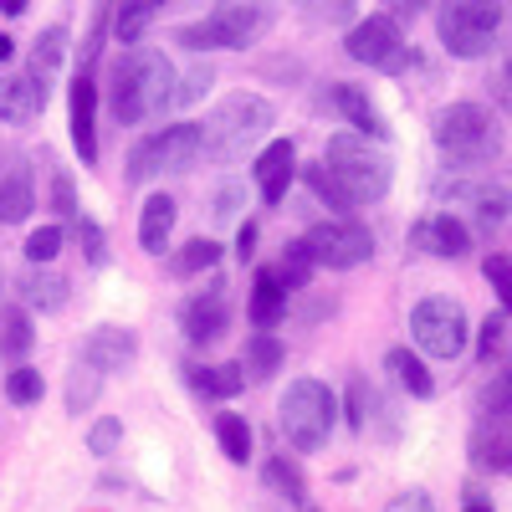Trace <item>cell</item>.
I'll return each mask as SVG.
<instances>
[{
	"label": "cell",
	"instance_id": "6da1fadb",
	"mask_svg": "<svg viewBox=\"0 0 512 512\" xmlns=\"http://www.w3.org/2000/svg\"><path fill=\"white\" fill-rule=\"evenodd\" d=\"M108 103H113L118 123H144V118L164 113L175 103V67H169V57L164 52H128L113 67Z\"/></svg>",
	"mask_w": 512,
	"mask_h": 512
},
{
	"label": "cell",
	"instance_id": "7a4b0ae2",
	"mask_svg": "<svg viewBox=\"0 0 512 512\" xmlns=\"http://www.w3.org/2000/svg\"><path fill=\"white\" fill-rule=\"evenodd\" d=\"M318 164L328 169V180L338 185V195L349 200V210L374 205V200L390 195V154H384L374 139L338 134V139H328Z\"/></svg>",
	"mask_w": 512,
	"mask_h": 512
},
{
	"label": "cell",
	"instance_id": "3957f363",
	"mask_svg": "<svg viewBox=\"0 0 512 512\" xmlns=\"http://www.w3.org/2000/svg\"><path fill=\"white\" fill-rule=\"evenodd\" d=\"M272 31V0H221L205 21L185 26L180 41L190 52H246Z\"/></svg>",
	"mask_w": 512,
	"mask_h": 512
},
{
	"label": "cell",
	"instance_id": "277c9868",
	"mask_svg": "<svg viewBox=\"0 0 512 512\" xmlns=\"http://www.w3.org/2000/svg\"><path fill=\"white\" fill-rule=\"evenodd\" d=\"M272 118H277V113H272L267 98H256V93H231L216 113L205 118V128H200V154L231 164V159H241L256 139L267 134Z\"/></svg>",
	"mask_w": 512,
	"mask_h": 512
},
{
	"label": "cell",
	"instance_id": "5b68a950",
	"mask_svg": "<svg viewBox=\"0 0 512 512\" xmlns=\"http://www.w3.org/2000/svg\"><path fill=\"white\" fill-rule=\"evenodd\" d=\"M338 420V400L323 379H292L277 405V425L292 451H323Z\"/></svg>",
	"mask_w": 512,
	"mask_h": 512
},
{
	"label": "cell",
	"instance_id": "8992f818",
	"mask_svg": "<svg viewBox=\"0 0 512 512\" xmlns=\"http://www.w3.org/2000/svg\"><path fill=\"white\" fill-rule=\"evenodd\" d=\"M497 21H502V0H441V47L451 57H487L497 41Z\"/></svg>",
	"mask_w": 512,
	"mask_h": 512
},
{
	"label": "cell",
	"instance_id": "52a82bcc",
	"mask_svg": "<svg viewBox=\"0 0 512 512\" xmlns=\"http://www.w3.org/2000/svg\"><path fill=\"white\" fill-rule=\"evenodd\" d=\"M195 159H200V123H169L159 134H149L144 144H134V154H128V180L144 185L159 175H185Z\"/></svg>",
	"mask_w": 512,
	"mask_h": 512
},
{
	"label": "cell",
	"instance_id": "ba28073f",
	"mask_svg": "<svg viewBox=\"0 0 512 512\" xmlns=\"http://www.w3.org/2000/svg\"><path fill=\"white\" fill-rule=\"evenodd\" d=\"M436 144L461 164H482L502 149V134H497V123L482 103H451L436 118Z\"/></svg>",
	"mask_w": 512,
	"mask_h": 512
},
{
	"label": "cell",
	"instance_id": "9c48e42d",
	"mask_svg": "<svg viewBox=\"0 0 512 512\" xmlns=\"http://www.w3.org/2000/svg\"><path fill=\"white\" fill-rule=\"evenodd\" d=\"M410 338L420 354L431 359H456L466 349V308L456 297H420L415 313H410Z\"/></svg>",
	"mask_w": 512,
	"mask_h": 512
},
{
	"label": "cell",
	"instance_id": "30bf717a",
	"mask_svg": "<svg viewBox=\"0 0 512 512\" xmlns=\"http://www.w3.org/2000/svg\"><path fill=\"white\" fill-rule=\"evenodd\" d=\"M303 251L313 256V267H333V272H349L359 262L374 256V236L359 221H318L303 236Z\"/></svg>",
	"mask_w": 512,
	"mask_h": 512
},
{
	"label": "cell",
	"instance_id": "8fae6325",
	"mask_svg": "<svg viewBox=\"0 0 512 512\" xmlns=\"http://www.w3.org/2000/svg\"><path fill=\"white\" fill-rule=\"evenodd\" d=\"M349 57L374 67V72H405V36L395 26V16H364L354 31H349Z\"/></svg>",
	"mask_w": 512,
	"mask_h": 512
},
{
	"label": "cell",
	"instance_id": "7c38bea8",
	"mask_svg": "<svg viewBox=\"0 0 512 512\" xmlns=\"http://www.w3.org/2000/svg\"><path fill=\"white\" fill-rule=\"evenodd\" d=\"M139 359V333L134 328H93L82 344V364L98 374H118Z\"/></svg>",
	"mask_w": 512,
	"mask_h": 512
},
{
	"label": "cell",
	"instance_id": "4fadbf2b",
	"mask_svg": "<svg viewBox=\"0 0 512 512\" xmlns=\"http://www.w3.org/2000/svg\"><path fill=\"white\" fill-rule=\"evenodd\" d=\"M410 246L425 251V256H441V262H456V256L472 251V231H466L461 216H425L410 231Z\"/></svg>",
	"mask_w": 512,
	"mask_h": 512
},
{
	"label": "cell",
	"instance_id": "5bb4252c",
	"mask_svg": "<svg viewBox=\"0 0 512 512\" xmlns=\"http://www.w3.org/2000/svg\"><path fill=\"white\" fill-rule=\"evenodd\" d=\"M72 149L82 164H98V82L88 72H77L72 82Z\"/></svg>",
	"mask_w": 512,
	"mask_h": 512
},
{
	"label": "cell",
	"instance_id": "9a60e30c",
	"mask_svg": "<svg viewBox=\"0 0 512 512\" xmlns=\"http://www.w3.org/2000/svg\"><path fill=\"white\" fill-rule=\"evenodd\" d=\"M231 323V303H226V287H210L200 297L185 303V338L190 344H216Z\"/></svg>",
	"mask_w": 512,
	"mask_h": 512
},
{
	"label": "cell",
	"instance_id": "2e32d148",
	"mask_svg": "<svg viewBox=\"0 0 512 512\" xmlns=\"http://www.w3.org/2000/svg\"><path fill=\"white\" fill-rule=\"evenodd\" d=\"M472 461L482 472L512 477V415H487L472 436Z\"/></svg>",
	"mask_w": 512,
	"mask_h": 512
},
{
	"label": "cell",
	"instance_id": "e0dca14e",
	"mask_svg": "<svg viewBox=\"0 0 512 512\" xmlns=\"http://www.w3.org/2000/svg\"><path fill=\"white\" fill-rule=\"evenodd\" d=\"M292 180H297V149L287 139H272L262 154H256V190H262L267 205H277Z\"/></svg>",
	"mask_w": 512,
	"mask_h": 512
},
{
	"label": "cell",
	"instance_id": "ac0fdd59",
	"mask_svg": "<svg viewBox=\"0 0 512 512\" xmlns=\"http://www.w3.org/2000/svg\"><path fill=\"white\" fill-rule=\"evenodd\" d=\"M333 108L354 123V134H359V139H374V144L390 139V123H384V113L369 103V93L349 88V82H338V88H333Z\"/></svg>",
	"mask_w": 512,
	"mask_h": 512
},
{
	"label": "cell",
	"instance_id": "d6986e66",
	"mask_svg": "<svg viewBox=\"0 0 512 512\" xmlns=\"http://www.w3.org/2000/svg\"><path fill=\"white\" fill-rule=\"evenodd\" d=\"M47 108V88L26 72V77H0V123H31Z\"/></svg>",
	"mask_w": 512,
	"mask_h": 512
},
{
	"label": "cell",
	"instance_id": "ffe728a7",
	"mask_svg": "<svg viewBox=\"0 0 512 512\" xmlns=\"http://www.w3.org/2000/svg\"><path fill=\"white\" fill-rule=\"evenodd\" d=\"M16 287H21L26 303L41 308V313H62V308H67V297H72V282H67L62 272H52V267H26Z\"/></svg>",
	"mask_w": 512,
	"mask_h": 512
},
{
	"label": "cell",
	"instance_id": "44dd1931",
	"mask_svg": "<svg viewBox=\"0 0 512 512\" xmlns=\"http://www.w3.org/2000/svg\"><path fill=\"white\" fill-rule=\"evenodd\" d=\"M246 313H251L256 328H272V323L287 313V287L277 282L272 267H262V272L251 277V308H246Z\"/></svg>",
	"mask_w": 512,
	"mask_h": 512
},
{
	"label": "cell",
	"instance_id": "7402d4cb",
	"mask_svg": "<svg viewBox=\"0 0 512 512\" xmlns=\"http://www.w3.org/2000/svg\"><path fill=\"white\" fill-rule=\"evenodd\" d=\"M384 369H390V379L400 384L405 395H415V400H431V395H436V379H431V369H425L420 354L390 349V354H384Z\"/></svg>",
	"mask_w": 512,
	"mask_h": 512
},
{
	"label": "cell",
	"instance_id": "603a6c76",
	"mask_svg": "<svg viewBox=\"0 0 512 512\" xmlns=\"http://www.w3.org/2000/svg\"><path fill=\"white\" fill-rule=\"evenodd\" d=\"M31 344H36L31 313L16 308V303H6V308H0V359H6V364H21V359L31 354Z\"/></svg>",
	"mask_w": 512,
	"mask_h": 512
},
{
	"label": "cell",
	"instance_id": "cb8c5ba5",
	"mask_svg": "<svg viewBox=\"0 0 512 512\" xmlns=\"http://www.w3.org/2000/svg\"><path fill=\"white\" fill-rule=\"evenodd\" d=\"M451 195L472 205V216H477L487 231H492L497 221H507V210H512V190H507V185H456Z\"/></svg>",
	"mask_w": 512,
	"mask_h": 512
},
{
	"label": "cell",
	"instance_id": "d4e9b609",
	"mask_svg": "<svg viewBox=\"0 0 512 512\" xmlns=\"http://www.w3.org/2000/svg\"><path fill=\"white\" fill-rule=\"evenodd\" d=\"M31 210H36L31 175L26 169H6V175H0V226H21Z\"/></svg>",
	"mask_w": 512,
	"mask_h": 512
},
{
	"label": "cell",
	"instance_id": "484cf974",
	"mask_svg": "<svg viewBox=\"0 0 512 512\" xmlns=\"http://www.w3.org/2000/svg\"><path fill=\"white\" fill-rule=\"evenodd\" d=\"M169 231H175V200H169L164 190L159 195H149L144 200V216H139V246L144 251H164V241H169Z\"/></svg>",
	"mask_w": 512,
	"mask_h": 512
},
{
	"label": "cell",
	"instance_id": "4316f807",
	"mask_svg": "<svg viewBox=\"0 0 512 512\" xmlns=\"http://www.w3.org/2000/svg\"><path fill=\"white\" fill-rule=\"evenodd\" d=\"M62 57H67V31L62 26H47V31L36 36V47H31V77L41 82V88L52 82V72L62 67Z\"/></svg>",
	"mask_w": 512,
	"mask_h": 512
},
{
	"label": "cell",
	"instance_id": "83f0119b",
	"mask_svg": "<svg viewBox=\"0 0 512 512\" xmlns=\"http://www.w3.org/2000/svg\"><path fill=\"white\" fill-rule=\"evenodd\" d=\"M190 379H195V390H200L205 400H231V395H241V390H246V369H241V364H216V369H195Z\"/></svg>",
	"mask_w": 512,
	"mask_h": 512
},
{
	"label": "cell",
	"instance_id": "f1b7e54d",
	"mask_svg": "<svg viewBox=\"0 0 512 512\" xmlns=\"http://www.w3.org/2000/svg\"><path fill=\"white\" fill-rule=\"evenodd\" d=\"M277 364H282V344H277L272 333L246 338V359H241L246 379H272V374H277Z\"/></svg>",
	"mask_w": 512,
	"mask_h": 512
},
{
	"label": "cell",
	"instance_id": "f546056e",
	"mask_svg": "<svg viewBox=\"0 0 512 512\" xmlns=\"http://www.w3.org/2000/svg\"><path fill=\"white\" fill-rule=\"evenodd\" d=\"M164 6V0H118V21H113V36L118 41H139L154 21V11Z\"/></svg>",
	"mask_w": 512,
	"mask_h": 512
},
{
	"label": "cell",
	"instance_id": "4dcf8cb0",
	"mask_svg": "<svg viewBox=\"0 0 512 512\" xmlns=\"http://www.w3.org/2000/svg\"><path fill=\"white\" fill-rule=\"evenodd\" d=\"M216 441H221L226 461H236V466L251 461V425H246L241 415H221V420H216Z\"/></svg>",
	"mask_w": 512,
	"mask_h": 512
},
{
	"label": "cell",
	"instance_id": "1f68e13d",
	"mask_svg": "<svg viewBox=\"0 0 512 512\" xmlns=\"http://www.w3.org/2000/svg\"><path fill=\"white\" fill-rule=\"evenodd\" d=\"M272 272H277V282L287 292H297V287H308V277H313V256L303 251V241H292V246H282V262Z\"/></svg>",
	"mask_w": 512,
	"mask_h": 512
},
{
	"label": "cell",
	"instance_id": "d6a6232c",
	"mask_svg": "<svg viewBox=\"0 0 512 512\" xmlns=\"http://www.w3.org/2000/svg\"><path fill=\"white\" fill-rule=\"evenodd\" d=\"M98 395H103V374H98V369H88V364H77V369H72V384H67V410H72V415H82Z\"/></svg>",
	"mask_w": 512,
	"mask_h": 512
},
{
	"label": "cell",
	"instance_id": "836d02e7",
	"mask_svg": "<svg viewBox=\"0 0 512 512\" xmlns=\"http://www.w3.org/2000/svg\"><path fill=\"white\" fill-rule=\"evenodd\" d=\"M216 262H221V246L200 236V241H190V246L175 256V272H180V277H195V272H210Z\"/></svg>",
	"mask_w": 512,
	"mask_h": 512
},
{
	"label": "cell",
	"instance_id": "e575fe53",
	"mask_svg": "<svg viewBox=\"0 0 512 512\" xmlns=\"http://www.w3.org/2000/svg\"><path fill=\"white\" fill-rule=\"evenodd\" d=\"M41 390H47V384H41L36 369H11V374H6V400H11V405H36Z\"/></svg>",
	"mask_w": 512,
	"mask_h": 512
},
{
	"label": "cell",
	"instance_id": "d590c367",
	"mask_svg": "<svg viewBox=\"0 0 512 512\" xmlns=\"http://www.w3.org/2000/svg\"><path fill=\"white\" fill-rule=\"evenodd\" d=\"M62 251V226H41L26 236V256H31V267H52V256Z\"/></svg>",
	"mask_w": 512,
	"mask_h": 512
},
{
	"label": "cell",
	"instance_id": "8d00e7d4",
	"mask_svg": "<svg viewBox=\"0 0 512 512\" xmlns=\"http://www.w3.org/2000/svg\"><path fill=\"white\" fill-rule=\"evenodd\" d=\"M482 272H487V282H492V292H497V303H502V313H512V262L507 256H487L482 262Z\"/></svg>",
	"mask_w": 512,
	"mask_h": 512
},
{
	"label": "cell",
	"instance_id": "74e56055",
	"mask_svg": "<svg viewBox=\"0 0 512 512\" xmlns=\"http://www.w3.org/2000/svg\"><path fill=\"white\" fill-rule=\"evenodd\" d=\"M487 415H512V374L492 379L487 390H482V420Z\"/></svg>",
	"mask_w": 512,
	"mask_h": 512
},
{
	"label": "cell",
	"instance_id": "f35d334b",
	"mask_svg": "<svg viewBox=\"0 0 512 512\" xmlns=\"http://www.w3.org/2000/svg\"><path fill=\"white\" fill-rule=\"evenodd\" d=\"M303 180L313 185V195H318L323 205H333V210H349V200L338 195V185L328 180V169H323V164H308V169H303Z\"/></svg>",
	"mask_w": 512,
	"mask_h": 512
},
{
	"label": "cell",
	"instance_id": "ab89813d",
	"mask_svg": "<svg viewBox=\"0 0 512 512\" xmlns=\"http://www.w3.org/2000/svg\"><path fill=\"white\" fill-rule=\"evenodd\" d=\"M267 477H272V487H282V492H287L297 507L308 502V492H303V477H297V466H292V461H272V466H267Z\"/></svg>",
	"mask_w": 512,
	"mask_h": 512
},
{
	"label": "cell",
	"instance_id": "60d3db41",
	"mask_svg": "<svg viewBox=\"0 0 512 512\" xmlns=\"http://www.w3.org/2000/svg\"><path fill=\"white\" fill-rule=\"evenodd\" d=\"M369 410H374V395H369V384L364 379H354L349 384V425H354V431H369Z\"/></svg>",
	"mask_w": 512,
	"mask_h": 512
},
{
	"label": "cell",
	"instance_id": "b9f144b4",
	"mask_svg": "<svg viewBox=\"0 0 512 512\" xmlns=\"http://www.w3.org/2000/svg\"><path fill=\"white\" fill-rule=\"evenodd\" d=\"M118 441H123V420H98L93 431H88V451L93 456H113Z\"/></svg>",
	"mask_w": 512,
	"mask_h": 512
},
{
	"label": "cell",
	"instance_id": "7bdbcfd3",
	"mask_svg": "<svg viewBox=\"0 0 512 512\" xmlns=\"http://www.w3.org/2000/svg\"><path fill=\"white\" fill-rule=\"evenodd\" d=\"M205 88H210V67H195L175 88V103H195V98H205Z\"/></svg>",
	"mask_w": 512,
	"mask_h": 512
},
{
	"label": "cell",
	"instance_id": "ee69618b",
	"mask_svg": "<svg viewBox=\"0 0 512 512\" xmlns=\"http://www.w3.org/2000/svg\"><path fill=\"white\" fill-rule=\"evenodd\" d=\"M384 512H436V502H431V492H400Z\"/></svg>",
	"mask_w": 512,
	"mask_h": 512
},
{
	"label": "cell",
	"instance_id": "f6af8a7d",
	"mask_svg": "<svg viewBox=\"0 0 512 512\" xmlns=\"http://www.w3.org/2000/svg\"><path fill=\"white\" fill-rule=\"evenodd\" d=\"M77 241H82V251H88V262H93V267H103V236H98V226L77 221Z\"/></svg>",
	"mask_w": 512,
	"mask_h": 512
},
{
	"label": "cell",
	"instance_id": "bcb514c9",
	"mask_svg": "<svg viewBox=\"0 0 512 512\" xmlns=\"http://www.w3.org/2000/svg\"><path fill=\"white\" fill-rule=\"evenodd\" d=\"M502 333H507V323H502V313L482 323V354H487V359H492V354L502 349Z\"/></svg>",
	"mask_w": 512,
	"mask_h": 512
},
{
	"label": "cell",
	"instance_id": "7dc6e473",
	"mask_svg": "<svg viewBox=\"0 0 512 512\" xmlns=\"http://www.w3.org/2000/svg\"><path fill=\"white\" fill-rule=\"evenodd\" d=\"M52 200H57V210H62L67 221L77 216V205H72V180H67V175H57V180H52Z\"/></svg>",
	"mask_w": 512,
	"mask_h": 512
},
{
	"label": "cell",
	"instance_id": "c3c4849f",
	"mask_svg": "<svg viewBox=\"0 0 512 512\" xmlns=\"http://www.w3.org/2000/svg\"><path fill=\"white\" fill-rule=\"evenodd\" d=\"M251 246H256V221H246V226H241V236H236V256H241V262L251 256Z\"/></svg>",
	"mask_w": 512,
	"mask_h": 512
},
{
	"label": "cell",
	"instance_id": "681fc988",
	"mask_svg": "<svg viewBox=\"0 0 512 512\" xmlns=\"http://www.w3.org/2000/svg\"><path fill=\"white\" fill-rule=\"evenodd\" d=\"M497 98H502V108H512V67L497 72Z\"/></svg>",
	"mask_w": 512,
	"mask_h": 512
},
{
	"label": "cell",
	"instance_id": "f907efd6",
	"mask_svg": "<svg viewBox=\"0 0 512 512\" xmlns=\"http://www.w3.org/2000/svg\"><path fill=\"white\" fill-rule=\"evenodd\" d=\"M390 6H395V11H400V16H415V11H420V6H425V0H390Z\"/></svg>",
	"mask_w": 512,
	"mask_h": 512
},
{
	"label": "cell",
	"instance_id": "816d5d0a",
	"mask_svg": "<svg viewBox=\"0 0 512 512\" xmlns=\"http://www.w3.org/2000/svg\"><path fill=\"white\" fill-rule=\"evenodd\" d=\"M11 57H16V41H11V36H0V67H6Z\"/></svg>",
	"mask_w": 512,
	"mask_h": 512
},
{
	"label": "cell",
	"instance_id": "f5cc1de1",
	"mask_svg": "<svg viewBox=\"0 0 512 512\" xmlns=\"http://www.w3.org/2000/svg\"><path fill=\"white\" fill-rule=\"evenodd\" d=\"M0 11H6V16H21V11H26V0H0Z\"/></svg>",
	"mask_w": 512,
	"mask_h": 512
},
{
	"label": "cell",
	"instance_id": "db71d44e",
	"mask_svg": "<svg viewBox=\"0 0 512 512\" xmlns=\"http://www.w3.org/2000/svg\"><path fill=\"white\" fill-rule=\"evenodd\" d=\"M461 512H497V507H492V502H482V497H472V502H466Z\"/></svg>",
	"mask_w": 512,
	"mask_h": 512
},
{
	"label": "cell",
	"instance_id": "11a10c76",
	"mask_svg": "<svg viewBox=\"0 0 512 512\" xmlns=\"http://www.w3.org/2000/svg\"><path fill=\"white\" fill-rule=\"evenodd\" d=\"M297 6H313V0H297Z\"/></svg>",
	"mask_w": 512,
	"mask_h": 512
}]
</instances>
